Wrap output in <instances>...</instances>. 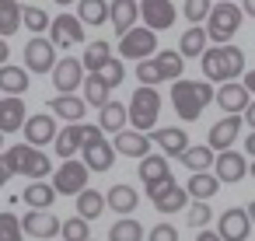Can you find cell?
<instances>
[{
  "label": "cell",
  "instance_id": "22",
  "mask_svg": "<svg viewBox=\"0 0 255 241\" xmlns=\"http://www.w3.org/2000/svg\"><path fill=\"white\" fill-rule=\"evenodd\" d=\"M136 18H140V4H133V0H116L112 4V28L119 32V39H126L136 28L133 25Z\"/></svg>",
  "mask_w": 255,
  "mask_h": 241
},
{
  "label": "cell",
  "instance_id": "44",
  "mask_svg": "<svg viewBox=\"0 0 255 241\" xmlns=\"http://www.w3.org/2000/svg\"><path fill=\"white\" fill-rule=\"evenodd\" d=\"M182 14H185L192 25H199V21H210L213 4H206V0H185V4H182Z\"/></svg>",
  "mask_w": 255,
  "mask_h": 241
},
{
  "label": "cell",
  "instance_id": "38",
  "mask_svg": "<svg viewBox=\"0 0 255 241\" xmlns=\"http://www.w3.org/2000/svg\"><path fill=\"white\" fill-rule=\"evenodd\" d=\"M182 164H185L192 175H203L210 164H217L213 147H189V150H185V157H182Z\"/></svg>",
  "mask_w": 255,
  "mask_h": 241
},
{
  "label": "cell",
  "instance_id": "12",
  "mask_svg": "<svg viewBox=\"0 0 255 241\" xmlns=\"http://www.w3.org/2000/svg\"><path fill=\"white\" fill-rule=\"evenodd\" d=\"M81 81H88V77H84V63H81V60L67 56V60H60V63H56V70H53V84H56V91H60V95H74Z\"/></svg>",
  "mask_w": 255,
  "mask_h": 241
},
{
  "label": "cell",
  "instance_id": "2",
  "mask_svg": "<svg viewBox=\"0 0 255 241\" xmlns=\"http://www.w3.org/2000/svg\"><path fill=\"white\" fill-rule=\"evenodd\" d=\"M210 102H217V91L210 88V81H185L182 77L178 84H171V105H175L182 122L199 119Z\"/></svg>",
  "mask_w": 255,
  "mask_h": 241
},
{
  "label": "cell",
  "instance_id": "4",
  "mask_svg": "<svg viewBox=\"0 0 255 241\" xmlns=\"http://www.w3.org/2000/svg\"><path fill=\"white\" fill-rule=\"evenodd\" d=\"M157 112H161L157 88H136L129 98V126H136V133H147L150 126H157Z\"/></svg>",
  "mask_w": 255,
  "mask_h": 241
},
{
  "label": "cell",
  "instance_id": "15",
  "mask_svg": "<svg viewBox=\"0 0 255 241\" xmlns=\"http://www.w3.org/2000/svg\"><path fill=\"white\" fill-rule=\"evenodd\" d=\"M49 32H53L56 46H77V42H84V21L77 14H56V21H53Z\"/></svg>",
  "mask_w": 255,
  "mask_h": 241
},
{
  "label": "cell",
  "instance_id": "30",
  "mask_svg": "<svg viewBox=\"0 0 255 241\" xmlns=\"http://www.w3.org/2000/svg\"><path fill=\"white\" fill-rule=\"evenodd\" d=\"M105 199H109V210H116V213H133L136 203H140V196H136L133 185H112L105 192Z\"/></svg>",
  "mask_w": 255,
  "mask_h": 241
},
{
  "label": "cell",
  "instance_id": "29",
  "mask_svg": "<svg viewBox=\"0 0 255 241\" xmlns=\"http://www.w3.org/2000/svg\"><path fill=\"white\" fill-rule=\"evenodd\" d=\"M116 154H119L116 143H105V140H102V143H95V147L84 150V164H88L91 171H109L112 161H116Z\"/></svg>",
  "mask_w": 255,
  "mask_h": 241
},
{
  "label": "cell",
  "instance_id": "37",
  "mask_svg": "<svg viewBox=\"0 0 255 241\" xmlns=\"http://www.w3.org/2000/svg\"><path fill=\"white\" fill-rule=\"evenodd\" d=\"M21 21H25V7L14 0H4L0 4V35H14Z\"/></svg>",
  "mask_w": 255,
  "mask_h": 241
},
{
  "label": "cell",
  "instance_id": "18",
  "mask_svg": "<svg viewBox=\"0 0 255 241\" xmlns=\"http://www.w3.org/2000/svg\"><path fill=\"white\" fill-rule=\"evenodd\" d=\"M150 143L154 140L147 133H136V129H126V133L116 136V150L126 154V157H136V161H147L150 157Z\"/></svg>",
  "mask_w": 255,
  "mask_h": 241
},
{
  "label": "cell",
  "instance_id": "50",
  "mask_svg": "<svg viewBox=\"0 0 255 241\" xmlns=\"http://www.w3.org/2000/svg\"><path fill=\"white\" fill-rule=\"evenodd\" d=\"M147 241H178V231L171 224H157V227H150Z\"/></svg>",
  "mask_w": 255,
  "mask_h": 241
},
{
  "label": "cell",
  "instance_id": "39",
  "mask_svg": "<svg viewBox=\"0 0 255 241\" xmlns=\"http://www.w3.org/2000/svg\"><path fill=\"white\" fill-rule=\"evenodd\" d=\"M56 154L63 161H74V154H81V126H67L56 136Z\"/></svg>",
  "mask_w": 255,
  "mask_h": 241
},
{
  "label": "cell",
  "instance_id": "8",
  "mask_svg": "<svg viewBox=\"0 0 255 241\" xmlns=\"http://www.w3.org/2000/svg\"><path fill=\"white\" fill-rule=\"evenodd\" d=\"M140 18H143V28L161 32V28H171L175 25L178 7L171 4V0H140Z\"/></svg>",
  "mask_w": 255,
  "mask_h": 241
},
{
  "label": "cell",
  "instance_id": "51",
  "mask_svg": "<svg viewBox=\"0 0 255 241\" xmlns=\"http://www.w3.org/2000/svg\"><path fill=\"white\" fill-rule=\"evenodd\" d=\"M196 241H224V238H220L217 231H199V238H196Z\"/></svg>",
  "mask_w": 255,
  "mask_h": 241
},
{
  "label": "cell",
  "instance_id": "33",
  "mask_svg": "<svg viewBox=\"0 0 255 241\" xmlns=\"http://www.w3.org/2000/svg\"><path fill=\"white\" fill-rule=\"evenodd\" d=\"M203 74H206V81H217L220 88L231 84V81H227V70H224V46H213V49L203 56Z\"/></svg>",
  "mask_w": 255,
  "mask_h": 241
},
{
  "label": "cell",
  "instance_id": "35",
  "mask_svg": "<svg viewBox=\"0 0 255 241\" xmlns=\"http://www.w3.org/2000/svg\"><path fill=\"white\" fill-rule=\"evenodd\" d=\"M109 95H112V88H109L98 74H88V81H84V102H88V105L105 109V105H112V102H109Z\"/></svg>",
  "mask_w": 255,
  "mask_h": 241
},
{
  "label": "cell",
  "instance_id": "11",
  "mask_svg": "<svg viewBox=\"0 0 255 241\" xmlns=\"http://www.w3.org/2000/svg\"><path fill=\"white\" fill-rule=\"evenodd\" d=\"M248 231H252L248 210H224L220 220H217V234H220L224 241H245Z\"/></svg>",
  "mask_w": 255,
  "mask_h": 241
},
{
  "label": "cell",
  "instance_id": "3",
  "mask_svg": "<svg viewBox=\"0 0 255 241\" xmlns=\"http://www.w3.org/2000/svg\"><path fill=\"white\" fill-rule=\"evenodd\" d=\"M241 18H245V7H238V4H213V14H210V21H206L210 42L231 46V39H234Z\"/></svg>",
  "mask_w": 255,
  "mask_h": 241
},
{
  "label": "cell",
  "instance_id": "45",
  "mask_svg": "<svg viewBox=\"0 0 255 241\" xmlns=\"http://www.w3.org/2000/svg\"><path fill=\"white\" fill-rule=\"evenodd\" d=\"M136 77H140V88H157V84L164 81V74H161L157 60H147V63H140V67H136Z\"/></svg>",
  "mask_w": 255,
  "mask_h": 241
},
{
  "label": "cell",
  "instance_id": "25",
  "mask_svg": "<svg viewBox=\"0 0 255 241\" xmlns=\"http://www.w3.org/2000/svg\"><path fill=\"white\" fill-rule=\"evenodd\" d=\"M21 199L28 203V210L49 213V206H53V199H56V189H53V182H28V189L21 192Z\"/></svg>",
  "mask_w": 255,
  "mask_h": 241
},
{
  "label": "cell",
  "instance_id": "54",
  "mask_svg": "<svg viewBox=\"0 0 255 241\" xmlns=\"http://www.w3.org/2000/svg\"><path fill=\"white\" fill-rule=\"evenodd\" d=\"M245 154H255V133H248V140H245Z\"/></svg>",
  "mask_w": 255,
  "mask_h": 241
},
{
  "label": "cell",
  "instance_id": "48",
  "mask_svg": "<svg viewBox=\"0 0 255 241\" xmlns=\"http://www.w3.org/2000/svg\"><path fill=\"white\" fill-rule=\"evenodd\" d=\"M98 77H102L109 88H119V84H123V77H126V70H123V63H119V60H112V63H109Z\"/></svg>",
  "mask_w": 255,
  "mask_h": 241
},
{
  "label": "cell",
  "instance_id": "36",
  "mask_svg": "<svg viewBox=\"0 0 255 241\" xmlns=\"http://www.w3.org/2000/svg\"><path fill=\"white\" fill-rule=\"evenodd\" d=\"M143 234H150V231H143V224H140V220H133V217H123L119 224H112V231H109V241H143Z\"/></svg>",
  "mask_w": 255,
  "mask_h": 241
},
{
  "label": "cell",
  "instance_id": "43",
  "mask_svg": "<svg viewBox=\"0 0 255 241\" xmlns=\"http://www.w3.org/2000/svg\"><path fill=\"white\" fill-rule=\"evenodd\" d=\"M25 25H28V32H35V39H42V32L53 28L49 14H46L42 7H25Z\"/></svg>",
  "mask_w": 255,
  "mask_h": 241
},
{
  "label": "cell",
  "instance_id": "40",
  "mask_svg": "<svg viewBox=\"0 0 255 241\" xmlns=\"http://www.w3.org/2000/svg\"><path fill=\"white\" fill-rule=\"evenodd\" d=\"M154 60H157V67H161V74H164V81H175V84L182 81V60H185L182 53H171V49H161V53H157Z\"/></svg>",
  "mask_w": 255,
  "mask_h": 241
},
{
  "label": "cell",
  "instance_id": "6",
  "mask_svg": "<svg viewBox=\"0 0 255 241\" xmlns=\"http://www.w3.org/2000/svg\"><path fill=\"white\" fill-rule=\"evenodd\" d=\"M88 164L84 161H63L60 168H56V178H53V189L60 192V196H81V192H88Z\"/></svg>",
  "mask_w": 255,
  "mask_h": 241
},
{
  "label": "cell",
  "instance_id": "52",
  "mask_svg": "<svg viewBox=\"0 0 255 241\" xmlns=\"http://www.w3.org/2000/svg\"><path fill=\"white\" fill-rule=\"evenodd\" d=\"M241 84H245V88H248V91H252V95H255V70H248V74H245V81H241Z\"/></svg>",
  "mask_w": 255,
  "mask_h": 241
},
{
  "label": "cell",
  "instance_id": "27",
  "mask_svg": "<svg viewBox=\"0 0 255 241\" xmlns=\"http://www.w3.org/2000/svg\"><path fill=\"white\" fill-rule=\"evenodd\" d=\"M0 91L7 98H18L21 91H28V70L21 67H0Z\"/></svg>",
  "mask_w": 255,
  "mask_h": 241
},
{
  "label": "cell",
  "instance_id": "16",
  "mask_svg": "<svg viewBox=\"0 0 255 241\" xmlns=\"http://www.w3.org/2000/svg\"><path fill=\"white\" fill-rule=\"evenodd\" d=\"M213 175L224 182V185H231V182H241L245 175H248V161H245V154H238V150H227V154H217V164H213Z\"/></svg>",
  "mask_w": 255,
  "mask_h": 241
},
{
  "label": "cell",
  "instance_id": "42",
  "mask_svg": "<svg viewBox=\"0 0 255 241\" xmlns=\"http://www.w3.org/2000/svg\"><path fill=\"white\" fill-rule=\"evenodd\" d=\"M0 241H25V227L14 213H0Z\"/></svg>",
  "mask_w": 255,
  "mask_h": 241
},
{
  "label": "cell",
  "instance_id": "57",
  "mask_svg": "<svg viewBox=\"0 0 255 241\" xmlns=\"http://www.w3.org/2000/svg\"><path fill=\"white\" fill-rule=\"evenodd\" d=\"M252 178H255V161H252Z\"/></svg>",
  "mask_w": 255,
  "mask_h": 241
},
{
  "label": "cell",
  "instance_id": "20",
  "mask_svg": "<svg viewBox=\"0 0 255 241\" xmlns=\"http://www.w3.org/2000/svg\"><path fill=\"white\" fill-rule=\"evenodd\" d=\"M150 199H154V210H161V213H175V210H185L189 189H182L178 182H168V185H164V189H157Z\"/></svg>",
  "mask_w": 255,
  "mask_h": 241
},
{
  "label": "cell",
  "instance_id": "55",
  "mask_svg": "<svg viewBox=\"0 0 255 241\" xmlns=\"http://www.w3.org/2000/svg\"><path fill=\"white\" fill-rule=\"evenodd\" d=\"M245 14H255V0H248V4H245Z\"/></svg>",
  "mask_w": 255,
  "mask_h": 241
},
{
  "label": "cell",
  "instance_id": "32",
  "mask_svg": "<svg viewBox=\"0 0 255 241\" xmlns=\"http://www.w3.org/2000/svg\"><path fill=\"white\" fill-rule=\"evenodd\" d=\"M112 14V4H105V0H81L77 4V18L84 25H105Z\"/></svg>",
  "mask_w": 255,
  "mask_h": 241
},
{
  "label": "cell",
  "instance_id": "14",
  "mask_svg": "<svg viewBox=\"0 0 255 241\" xmlns=\"http://www.w3.org/2000/svg\"><path fill=\"white\" fill-rule=\"evenodd\" d=\"M241 116H224L220 122H213L210 126V147L217 150V154H227L231 150V143L238 140V133H241Z\"/></svg>",
  "mask_w": 255,
  "mask_h": 241
},
{
  "label": "cell",
  "instance_id": "46",
  "mask_svg": "<svg viewBox=\"0 0 255 241\" xmlns=\"http://www.w3.org/2000/svg\"><path fill=\"white\" fill-rule=\"evenodd\" d=\"M63 241H91L88 220H81V217H70V220H63Z\"/></svg>",
  "mask_w": 255,
  "mask_h": 241
},
{
  "label": "cell",
  "instance_id": "31",
  "mask_svg": "<svg viewBox=\"0 0 255 241\" xmlns=\"http://www.w3.org/2000/svg\"><path fill=\"white\" fill-rule=\"evenodd\" d=\"M105 206H109V199H105L98 189H88V192H81V196H77V217H81V220H88V224H91L95 217H102V213H105Z\"/></svg>",
  "mask_w": 255,
  "mask_h": 241
},
{
  "label": "cell",
  "instance_id": "1",
  "mask_svg": "<svg viewBox=\"0 0 255 241\" xmlns=\"http://www.w3.org/2000/svg\"><path fill=\"white\" fill-rule=\"evenodd\" d=\"M49 171H53L49 154H42L32 143H14L0 157V182H7L11 175H25L28 182H42V178H49Z\"/></svg>",
  "mask_w": 255,
  "mask_h": 241
},
{
  "label": "cell",
  "instance_id": "23",
  "mask_svg": "<svg viewBox=\"0 0 255 241\" xmlns=\"http://www.w3.org/2000/svg\"><path fill=\"white\" fill-rule=\"evenodd\" d=\"M206 42H210V32H206L203 25H192V28H185V35L178 39V53H182V56H199V60H203V56L210 53Z\"/></svg>",
  "mask_w": 255,
  "mask_h": 241
},
{
  "label": "cell",
  "instance_id": "7",
  "mask_svg": "<svg viewBox=\"0 0 255 241\" xmlns=\"http://www.w3.org/2000/svg\"><path fill=\"white\" fill-rule=\"evenodd\" d=\"M25 70L28 74H53L56 70V46H53V39L25 42Z\"/></svg>",
  "mask_w": 255,
  "mask_h": 241
},
{
  "label": "cell",
  "instance_id": "26",
  "mask_svg": "<svg viewBox=\"0 0 255 241\" xmlns=\"http://www.w3.org/2000/svg\"><path fill=\"white\" fill-rule=\"evenodd\" d=\"M126 122H129V105H119V102H112V105H105L102 109V116H98V126L105 129V133H126Z\"/></svg>",
  "mask_w": 255,
  "mask_h": 241
},
{
  "label": "cell",
  "instance_id": "53",
  "mask_svg": "<svg viewBox=\"0 0 255 241\" xmlns=\"http://www.w3.org/2000/svg\"><path fill=\"white\" fill-rule=\"evenodd\" d=\"M245 122H248V126H252V133H255V102H252V109L245 112Z\"/></svg>",
  "mask_w": 255,
  "mask_h": 241
},
{
  "label": "cell",
  "instance_id": "47",
  "mask_svg": "<svg viewBox=\"0 0 255 241\" xmlns=\"http://www.w3.org/2000/svg\"><path fill=\"white\" fill-rule=\"evenodd\" d=\"M185 220H189V227L206 231V224L213 220V213H210V206H206V203H196V206H189V210H185Z\"/></svg>",
  "mask_w": 255,
  "mask_h": 241
},
{
  "label": "cell",
  "instance_id": "28",
  "mask_svg": "<svg viewBox=\"0 0 255 241\" xmlns=\"http://www.w3.org/2000/svg\"><path fill=\"white\" fill-rule=\"evenodd\" d=\"M109 63H112V46H109V42H102V39L88 42V49H84V70L102 74Z\"/></svg>",
  "mask_w": 255,
  "mask_h": 241
},
{
  "label": "cell",
  "instance_id": "9",
  "mask_svg": "<svg viewBox=\"0 0 255 241\" xmlns=\"http://www.w3.org/2000/svg\"><path fill=\"white\" fill-rule=\"evenodd\" d=\"M140 182L147 185L150 196H154L157 189H164L168 182H175V178H171V168H168V157H164V154H150L147 161H140Z\"/></svg>",
  "mask_w": 255,
  "mask_h": 241
},
{
  "label": "cell",
  "instance_id": "5",
  "mask_svg": "<svg viewBox=\"0 0 255 241\" xmlns=\"http://www.w3.org/2000/svg\"><path fill=\"white\" fill-rule=\"evenodd\" d=\"M119 56L126 60H136V63H147L157 56V35L150 28H133L123 42H119Z\"/></svg>",
  "mask_w": 255,
  "mask_h": 241
},
{
  "label": "cell",
  "instance_id": "10",
  "mask_svg": "<svg viewBox=\"0 0 255 241\" xmlns=\"http://www.w3.org/2000/svg\"><path fill=\"white\" fill-rule=\"evenodd\" d=\"M21 227H25L28 238H39V241L63 234V220H56L53 213H42V210H28V213L21 217Z\"/></svg>",
  "mask_w": 255,
  "mask_h": 241
},
{
  "label": "cell",
  "instance_id": "49",
  "mask_svg": "<svg viewBox=\"0 0 255 241\" xmlns=\"http://www.w3.org/2000/svg\"><path fill=\"white\" fill-rule=\"evenodd\" d=\"M95 143H102V126H81V154L88 150V147H95Z\"/></svg>",
  "mask_w": 255,
  "mask_h": 241
},
{
  "label": "cell",
  "instance_id": "41",
  "mask_svg": "<svg viewBox=\"0 0 255 241\" xmlns=\"http://www.w3.org/2000/svg\"><path fill=\"white\" fill-rule=\"evenodd\" d=\"M224 70H227V81H231V84H234L238 74H248V70H245V53H241L238 46H224Z\"/></svg>",
  "mask_w": 255,
  "mask_h": 241
},
{
  "label": "cell",
  "instance_id": "56",
  "mask_svg": "<svg viewBox=\"0 0 255 241\" xmlns=\"http://www.w3.org/2000/svg\"><path fill=\"white\" fill-rule=\"evenodd\" d=\"M248 217H252V224H255V203H252V206H248Z\"/></svg>",
  "mask_w": 255,
  "mask_h": 241
},
{
  "label": "cell",
  "instance_id": "13",
  "mask_svg": "<svg viewBox=\"0 0 255 241\" xmlns=\"http://www.w3.org/2000/svg\"><path fill=\"white\" fill-rule=\"evenodd\" d=\"M252 91L245 88V84H224V88H217V105L227 112V116H245L248 109H252V98H248Z\"/></svg>",
  "mask_w": 255,
  "mask_h": 241
},
{
  "label": "cell",
  "instance_id": "19",
  "mask_svg": "<svg viewBox=\"0 0 255 241\" xmlns=\"http://www.w3.org/2000/svg\"><path fill=\"white\" fill-rule=\"evenodd\" d=\"M56 136H60V133H56L53 116H28V122H25V143L42 147V143H49V140H56Z\"/></svg>",
  "mask_w": 255,
  "mask_h": 241
},
{
  "label": "cell",
  "instance_id": "17",
  "mask_svg": "<svg viewBox=\"0 0 255 241\" xmlns=\"http://www.w3.org/2000/svg\"><path fill=\"white\" fill-rule=\"evenodd\" d=\"M150 140H154L168 157H185V150H189V136H185V129H182V126L154 129V133H150Z\"/></svg>",
  "mask_w": 255,
  "mask_h": 241
},
{
  "label": "cell",
  "instance_id": "21",
  "mask_svg": "<svg viewBox=\"0 0 255 241\" xmlns=\"http://www.w3.org/2000/svg\"><path fill=\"white\" fill-rule=\"evenodd\" d=\"M25 122H28V116H25L21 98H0V129L14 133V129H25Z\"/></svg>",
  "mask_w": 255,
  "mask_h": 241
},
{
  "label": "cell",
  "instance_id": "34",
  "mask_svg": "<svg viewBox=\"0 0 255 241\" xmlns=\"http://www.w3.org/2000/svg\"><path fill=\"white\" fill-rule=\"evenodd\" d=\"M217 189H220V178H217V175H210V171H203V175H192V178H189V196H192L196 203H206L210 196H217Z\"/></svg>",
  "mask_w": 255,
  "mask_h": 241
},
{
  "label": "cell",
  "instance_id": "24",
  "mask_svg": "<svg viewBox=\"0 0 255 241\" xmlns=\"http://www.w3.org/2000/svg\"><path fill=\"white\" fill-rule=\"evenodd\" d=\"M49 109L60 116V119H67V122H81L84 119V112H88V102L84 98H77V95H60V98H49Z\"/></svg>",
  "mask_w": 255,
  "mask_h": 241
}]
</instances>
